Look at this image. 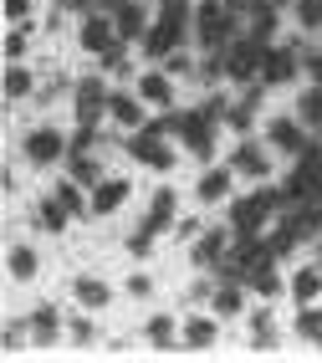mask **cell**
I'll list each match as a JSON object with an SVG mask.
<instances>
[{
	"label": "cell",
	"mask_w": 322,
	"mask_h": 363,
	"mask_svg": "<svg viewBox=\"0 0 322 363\" xmlns=\"http://www.w3.org/2000/svg\"><path fill=\"white\" fill-rule=\"evenodd\" d=\"M194 41L205 46V52H226L235 41V16L226 0H205V6H194Z\"/></svg>",
	"instance_id": "cell-1"
},
{
	"label": "cell",
	"mask_w": 322,
	"mask_h": 363,
	"mask_svg": "<svg viewBox=\"0 0 322 363\" xmlns=\"http://www.w3.org/2000/svg\"><path fill=\"white\" fill-rule=\"evenodd\" d=\"M282 205H287V200H282V189H256V195L235 200V210H231V230H235V235H261L266 215H271V210H282Z\"/></svg>",
	"instance_id": "cell-2"
},
{
	"label": "cell",
	"mask_w": 322,
	"mask_h": 363,
	"mask_svg": "<svg viewBox=\"0 0 322 363\" xmlns=\"http://www.w3.org/2000/svg\"><path fill=\"white\" fill-rule=\"evenodd\" d=\"M164 118H159V123H143V128H133V138H128V154L138 159V164H148V169H159V174H164V169H174V149H169V143H164Z\"/></svg>",
	"instance_id": "cell-3"
},
{
	"label": "cell",
	"mask_w": 322,
	"mask_h": 363,
	"mask_svg": "<svg viewBox=\"0 0 322 363\" xmlns=\"http://www.w3.org/2000/svg\"><path fill=\"white\" fill-rule=\"evenodd\" d=\"M220 57H226V77H231V82H251V77H261L266 41H256V36H235Z\"/></svg>",
	"instance_id": "cell-4"
},
{
	"label": "cell",
	"mask_w": 322,
	"mask_h": 363,
	"mask_svg": "<svg viewBox=\"0 0 322 363\" xmlns=\"http://www.w3.org/2000/svg\"><path fill=\"white\" fill-rule=\"evenodd\" d=\"M72 103H77V123L97 128V118L108 113V87L97 77H82V82H72Z\"/></svg>",
	"instance_id": "cell-5"
},
{
	"label": "cell",
	"mask_w": 322,
	"mask_h": 363,
	"mask_svg": "<svg viewBox=\"0 0 322 363\" xmlns=\"http://www.w3.org/2000/svg\"><path fill=\"white\" fill-rule=\"evenodd\" d=\"M108 16H113V26H118L123 41H143V31H148L143 0H108Z\"/></svg>",
	"instance_id": "cell-6"
},
{
	"label": "cell",
	"mask_w": 322,
	"mask_h": 363,
	"mask_svg": "<svg viewBox=\"0 0 322 363\" xmlns=\"http://www.w3.org/2000/svg\"><path fill=\"white\" fill-rule=\"evenodd\" d=\"M179 138H184V149H189L194 159H210V149H215V123H210L205 113H184Z\"/></svg>",
	"instance_id": "cell-7"
},
{
	"label": "cell",
	"mask_w": 322,
	"mask_h": 363,
	"mask_svg": "<svg viewBox=\"0 0 322 363\" xmlns=\"http://www.w3.org/2000/svg\"><path fill=\"white\" fill-rule=\"evenodd\" d=\"M266 138L271 143H277V149L282 154H302L307 149V123H302V118H271V123H266Z\"/></svg>",
	"instance_id": "cell-8"
},
{
	"label": "cell",
	"mask_w": 322,
	"mask_h": 363,
	"mask_svg": "<svg viewBox=\"0 0 322 363\" xmlns=\"http://www.w3.org/2000/svg\"><path fill=\"white\" fill-rule=\"evenodd\" d=\"M21 149H26V159H31V164H57V159L67 154V138H62L57 128H31Z\"/></svg>",
	"instance_id": "cell-9"
},
{
	"label": "cell",
	"mask_w": 322,
	"mask_h": 363,
	"mask_svg": "<svg viewBox=\"0 0 322 363\" xmlns=\"http://www.w3.org/2000/svg\"><path fill=\"white\" fill-rule=\"evenodd\" d=\"M231 240H235V230H226V225L200 230L194 235V266H220V256L231 251Z\"/></svg>",
	"instance_id": "cell-10"
},
{
	"label": "cell",
	"mask_w": 322,
	"mask_h": 363,
	"mask_svg": "<svg viewBox=\"0 0 322 363\" xmlns=\"http://www.w3.org/2000/svg\"><path fill=\"white\" fill-rule=\"evenodd\" d=\"M292 77H296V52H292V46H266V57H261V82L277 87V82H292Z\"/></svg>",
	"instance_id": "cell-11"
},
{
	"label": "cell",
	"mask_w": 322,
	"mask_h": 363,
	"mask_svg": "<svg viewBox=\"0 0 322 363\" xmlns=\"http://www.w3.org/2000/svg\"><path fill=\"white\" fill-rule=\"evenodd\" d=\"M179 41H184V31L169 26V21H159V26L143 31V57H148V62H164L169 52H179Z\"/></svg>",
	"instance_id": "cell-12"
},
{
	"label": "cell",
	"mask_w": 322,
	"mask_h": 363,
	"mask_svg": "<svg viewBox=\"0 0 322 363\" xmlns=\"http://www.w3.org/2000/svg\"><path fill=\"white\" fill-rule=\"evenodd\" d=\"M77 36H82V46H87V52H97V57H103L108 46L118 41V26H113V16H97V11H92V16H82V31H77Z\"/></svg>",
	"instance_id": "cell-13"
},
{
	"label": "cell",
	"mask_w": 322,
	"mask_h": 363,
	"mask_svg": "<svg viewBox=\"0 0 322 363\" xmlns=\"http://www.w3.org/2000/svg\"><path fill=\"white\" fill-rule=\"evenodd\" d=\"M174 220H179V215H174V189L159 184V189H154V205L143 210V230H154V235H159V230H169Z\"/></svg>",
	"instance_id": "cell-14"
},
{
	"label": "cell",
	"mask_w": 322,
	"mask_h": 363,
	"mask_svg": "<svg viewBox=\"0 0 322 363\" xmlns=\"http://www.w3.org/2000/svg\"><path fill=\"white\" fill-rule=\"evenodd\" d=\"M231 169H235V174H245V179H266V174H271V159H266L261 143H235Z\"/></svg>",
	"instance_id": "cell-15"
},
{
	"label": "cell",
	"mask_w": 322,
	"mask_h": 363,
	"mask_svg": "<svg viewBox=\"0 0 322 363\" xmlns=\"http://www.w3.org/2000/svg\"><path fill=\"white\" fill-rule=\"evenodd\" d=\"M57 337H62V318H57L52 302H41V307L31 312V343H36V348H52Z\"/></svg>",
	"instance_id": "cell-16"
},
{
	"label": "cell",
	"mask_w": 322,
	"mask_h": 363,
	"mask_svg": "<svg viewBox=\"0 0 322 363\" xmlns=\"http://www.w3.org/2000/svg\"><path fill=\"white\" fill-rule=\"evenodd\" d=\"M108 118L118 128H143V98H133V92H113V98H108Z\"/></svg>",
	"instance_id": "cell-17"
},
{
	"label": "cell",
	"mask_w": 322,
	"mask_h": 363,
	"mask_svg": "<svg viewBox=\"0 0 322 363\" xmlns=\"http://www.w3.org/2000/svg\"><path fill=\"white\" fill-rule=\"evenodd\" d=\"M138 98L154 103V108H174V82H169V72H143L138 77Z\"/></svg>",
	"instance_id": "cell-18"
},
{
	"label": "cell",
	"mask_w": 322,
	"mask_h": 363,
	"mask_svg": "<svg viewBox=\"0 0 322 363\" xmlns=\"http://www.w3.org/2000/svg\"><path fill=\"white\" fill-rule=\"evenodd\" d=\"M128 200V179H97L92 184V215H113Z\"/></svg>",
	"instance_id": "cell-19"
},
{
	"label": "cell",
	"mask_w": 322,
	"mask_h": 363,
	"mask_svg": "<svg viewBox=\"0 0 322 363\" xmlns=\"http://www.w3.org/2000/svg\"><path fill=\"white\" fill-rule=\"evenodd\" d=\"M210 307H215V318H240V312H245V292H240V281H226V286H215Z\"/></svg>",
	"instance_id": "cell-20"
},
{
	"label": "cell",
	"mask_w": 322,
	"mask_h": 363,
	"mask_svg": "<svg viewBox=\"0 0 322 363\" xmlns=\"http://www.w3.org/2000/svg\"><path fill=\"white\" fill-rule=\"evenodd\" d=\"M72 297H77L82 307H108L113 302V292H108V281H97V277H77V281H72Z\"/></svg>",
	"instance_id": "cell-21"
},
{
	"label": "cell",
	"mask_w": 322,
	"mask_h": 363,
	"mask_svg": "<svg viewBox=\"0 0 322 363\" xmlns=\"http://www.w3.org/2000/svg\"><path fill=\"white\" fill-rule=\"evenodd\" d=\"M296 118H302V123L322 138V82H312V87L302 92V103H296Z\"/></svg>",
	"instance_id": "cell-22"
},
{
	"label": "cell",
	"mask_w": 322,
	"mask_h": 363,
	"mask_svg": "<svg viewBox=\"0 0 322 363\" xmlns=\"http://www.w3.org/2000/svg\"><path fill=\"white\" fill-rule=\"evenodd\" d=\"M36 220H41V230H52V235H57V230H67V225H72V210L52 195V200H41V205H36Z\"/></svg>",
	"instance_id": "cell-23"
},
{
	"label": "cell",
	"mask_w": 322,
	"mask_h": 363,
	"mask_svg": "<svg viewBox=\"0 0 322 363\" xmlns=\"http://www.w3.org/2000/svg\"><path fill=\"white\" fill-rule=\"evenodd\" d=\"M271 31H277V0H256L251 6V36L271 41Z\"/></svg>",
	"instance_id": "cell-24"
},
{
	"label": "cell",
	"mask_w": 322,
	"mask_h": 363,
	"mask_svg": "<svg viewBox=\"0 0 322 363\" xmlns=\"http://www.w3.org/2000/svg\"><path fill=\"white\" fill-rule=\"evenodd\" d=\"M231 174H235V169H210V174L200 179V200H205V205L226 200V195H231Z\"/></svg>",
	"instance_id": "cell-25"
},
{
	"label": "cell",
	"mask_w": 322,
	"mask_h": 363,
	"mask_svg": "<svg viewBox=\"0 0 322 363\" xmlns=\"http://www.w3.org/2000/svg\"><path fill=\"white\" fill-rule=\"evenodd\" d=\"M245 286H251L256 297H266V302H271V297L282 292V277L271 272V261H266V266H251V277H245Z\"/></svg>",
	"instance_id": "cell-26"
},
{
	"label": "cell",
	"mask_w": 322,
	"mask_h": 363,
	"mask_svg": "<svg viewBox=\"0 0 322 363\" xmlns=\"http://www.w3.org/2000/svg\"><path fill=\"white\" fill-rule=\"evenodd\" d=\"M317 292H322V272H317V266H302V272L292 277V297L307 307V302H312Z\"/></svg>",
	"instance_id": "cell-27"
},
{
	"label": "cell",
	"mask_w": 322,
	"mask_h": 363,
	"mask_svg": "<svg viewBox=\"0 0 322 363\" xmlns=\"http://www.w3.org/2000/svg\"><path fill=\"white\" fill-rule=\"evenodd\" d=\"M184 343H189L194 353L215 348V323H210V318H189V323H184Z\"/></svg>",
	"instance_id": "cell-28"
},
{
	"label": "cell",
	"mask_w": 322,
	"mask_h": 363,
	"mask_svg": "<svg viewBox=\"0 0 322 363\" xmlns=\"http://www.w3.org/2000/svg\"><path fill=\"white\" fill-rule=\"evenodd\" d=\"M31 92H36L31 72L21 67V62H11V72H6V98H11V103H21V98H31Z\"/></svg>",
	"instance_id": "cell-29"
},
{
	"label": "cell",
	"mask_w": 322,
	"mask_h": 363,
	"mask_svg": "<svg viewBox=\"0 0 322 363\" xmlns=\"http://www.w3.org/2000/svg\"><path fill=\"white\" fill-rule=\"evenodd\" d=\"M36 272H41L36 251H31V246H16V251H11V277H16V281H31Z\"/></svg>",
	"instance_id": "cell-30"
},
{
	"label": "cell",
	"mask_w": 322,
	"mask_h": 363,
	"mask_svg": "<svg viewBox=\"0 0 322 363\" xmlns=\"http://www.w3.org/2000/svg\"><path fill=\"white\" fill-rule=\"evenodd\" d=\"M143 337H148L154 348H174V323H169L164 312H159V318H148V323H143Z\"/></svg>",
	"instance_id": "cell-31"
},
{
	"label": "cell",
	"mask_w": 322,
	"mask_h": 363,
	"mask_svg": "<svg viewBox=\"0 0 322 363\" xmlns=\"http://www.w3.org/2000/svg\"><path fill=\"white\" fill-rule=\"evenodd\" d=\"M251 333H256V348H277V333H271V307H256L251 312Z\"/></svg>",
	"instance_id": "cell-32"
},
{
	"label": "cell",
	"mask_w": 322,
	"mask_h": 363,
	"mask_svg": "<svg viewBox=\"0 0 322 363\" xmlns=\"http://www.w3.org/2000/svg\"><path fill=\"white\" fill-rule=\"evenodd\" d=\"M57 200H62V205H67L72 215H92V205L82 200V189H77V179H62V184H57Z\"/></svg>",
	"instance_id": "cell-33"
},
{
	"label": "cell",
	"mask_w": 322,
	"mask_h": 363,
	"mask_svg": "<svg viewBox=\"0 0 322 363\" xmlns=\"http://www.w3.org/2000/svg\"><path fill=\"white\" fill-rule=\"evenodd\" d=\"M159 21H169V26H179V31H189V21H194V11H189V0H164V11H159Z\"/></svg>",
	"instance_id": "cell-34"
},
{
	"label": "cell",
	"mask_w": 322,
	"mask_h": 363,
	"mask_svg": "<svg viewBox=\"0 0 322 363\" xmlns=\"http://www.w3.org/2000/svg\"><path fill=\"white\" fill-rule=\"evenodd\" d=\"M72 179H77V184H97V179H103V169H97L92 154H72Z\"/></svg>",
	"instance_id": "cell-35"
},
{
	"label": "cell",
	"mask_w": 322,
	"mask_h": 363,
	"mask_svg": "<svg viewBox=\"0 0 322 363\" xmlns=\"http://www.w3.org/2000/svg\"><path fill=\"white\" fill-rule=\"evenodd\" d=\"M103 72H128V41H123V36L103 52Z\"/></svg>",
	"instance_id": "cell-36"
},
{
	"label": "cell",
	"mask_w": 322,
	"mask_h": 363,
	"mask_svg": "<svg viewBox=\"0 0 322 363\" xmlns=\"http://www.w3.org/2000/svg\"><path fill=\"white\" fill-rule=\"evenodd\" d=\"M296 333L307 337V343H322V312H312V307H302V318H296Z\"/></svg>",
	"instance_id": "cell-37"
},
{
	"label": "cell",
	"mask_w": 322,
	"mask_h": 363,
	"mask_svg": "<svg viewBox=\"0 0 322 363\" xmlns=\"http://www.w3.org/2000/svg\"><path fill=\"white\" fill-rule=\"evenodd\" d=\"M296 21L307 31H322V0H296Z\"/></svg>",
	"instance_id": "cell-38"
},
{
	"label": "cell",
	"mask_w": 322,
	"mask_h": 363,
	"mask_svg": "<svg viewBox=\"0 0 322 363\" xmlns=\"http://www.w3.org/2000/svg\"><path fill=\"white\" fill-rule=\"evenodd\" d=\"M194 77H200L205 87H215L220 77H226V57H205L200 67H194Z\"/></svg>",
	"instance_id": "cell-39"
},
{
	"label": "cell",
	"mask_w": 322,
	"mask_h": 363,
	"mask_svg": "<svg viewBox=\"0 0 322 363\" xmlns=\"http://www.w3.org/2000/svg\"><path fill=\"white\" fill-rule=\"evenodd\" d=\"M164 67H169V77H184V72H194V62H189L184 52H169V57H164Z\"/></svg>",
	"instance_id": "cell-40"
},
{
	"label": "cell",
	"mask_w": 322,
	"mask_h": 363,
	"mask_svg": "<svg viewBox=\"0 0 322 363\" xmlns=\"http://www.w3.org/2000/svg\"><path fill=\"white\" fill-rule=\"evenodd\" d=\"M148 246H154V230H143V225H138V230L128 235V251H133V256H148Z\"/></svg>",
	"instance_id": "cell-41"
},
{
	"label": "cell",
	"mask_w": 322,
	"mask_h": 363,
	"mask_svg": "<svg viewBox=\"0 0 322 363\" xmlns=\"http://www.w3.org/2000/svg\"><path fill=\"white\" fill-rule=\"evenodd\" d=\"M205 118H210V123H220V118H226L231 108H226V98H220V92H210V98H205V108H200Z\"/></svg>",
	"instance_id": "cell-42"
},
{
	"label": "cell",
	"mask_w": 322,
	"mask_h": 363,
	"mask_svg": "<svg viewBox=\"0 0 322 363\" xmlns=\"http://www.w3.org/2000/svg\"><path fill=\"white\" fill-rule=\"evenodd\" d=\"M6 57H11V62L26 57V31H11V36H6Z\"/></svg>",
	"instance_id": "cell-43"
},
{
	"label": "cell",
	"mask_w": 322,
	"mask_h": 363,
	"mask_svg": "<svg viewBox=\"0 0 322 363\" xmlns=\"http://www.w3.org/2000/svg\"><path fill=\"white\" fill-rule=\"evenodd\" d=\"M67 333H72V343H92V323H87V318H72Z\"/></svg>",
	"instance_id": "cell-44"
},
{
	"label": "cell",
	"mask_w": 322,
	"mask_h": 363,
	"mask_svg": "<svg viewBox=\"0 0 322 363\" xmlns=\"http://www.w3.org/2000/svg\"><path fill=\"white\" fill-rule=\"evenodd\" d=\"M31 16V0H6V21H26Z\"/></svg>",
	"instance_id": "cell-45"
},
{
	"label": "cell",
	"mask_w": 322,
	"mask_h": 363,
	"mask_svg": "<svg viewBox=\"0 0 322 363\" xmlns=\"http://www.w3.org/2000/svg\"><path fill=\"white\" fill-rule=\"evenodd\" d=\"M128 292H133V297H148V292H154V281H148L143 272H133V277H128Z\"/></svg>",
	"instance_id": "cell-46"
},
{
	"label": "cell",
	"mask_w": 322,
	"mask_h": 363,
	"mask_svg": "<svg viewBox=\"0 0 322 363\" xmlns=\"http://www.w3.org/2000/svg\"><path fill=\"white\" fill-rule=\"evenodd\" d=\"M210 297H215L210 281H194V286H189V302H210Z\"/></svg>",
	"instance_id": "cell-47"
},
{
	"label": "cell",
	"mask_w": 322,
	"mask_h": 363,
	"mask_svg": "<svg viewBox=\"0 0 322 363\" xmlns=\"http://www.w3.org/2000/svg\"><path fill=\"white\" fill-rule=\"evenodd\" d=\"M62 87H67V77H52V82H46V87H41V98H46V103H52V98H57V92H62Z\"/></svg>",
	"instance_id": "cell-48"
},
{
	"label": "cell",
	"mask_w": 322,
	"mask_h": 363,
	"mask_svg": "<svg viewBox=\"0 0 322 363\" xmlns=\"http://www.w3.org/2000/svg\"><path fill=\"white\" fill-rule=\"evenodd\" d=\"M307 72H312V77H317V82H322V46H317V52H312V57H307Z\"/></svg>",
	"instance_id": "cell-49"
},
{
	"label": "cell",
	"mask_w": 322,
	"mask_h": 363,
	"mask_svg": "<svg viewBox=\"0 0 322 363\" xmlns=\"http://www.w3.org/2000/svg\"><path fill=\"white\" fill-rule=\"evenodd\" d=\"M174 230H179L184 240H194V235H200V225H194V220H174Z\"/></svg>",
	"instance_id": "cell-50"
},
{
	"label": "cell",
	"mask_w": 322,
	"mask_h": 363,
	"mask_svg": "<svg viewBox=\"0 0 322 363\" xmlns=\"http://www.w3.org/2000/svg\"><path fill=\"white\" fill-rule=\"evenodd\" d=\"M226 6H245V0H226Z\"/></svg>",
	"instance_id": "cell-51"
},
{
	"label": "cell",
	"mask_w": 322,
	"mask_h": 363,
	"mask_svg": "<svg viewBox=\"0 0 322 363\" xmlns=\"http://www.w3.org/2000/svg\"><path fill=\"white\" fill-rule=\"evenodd\" d=\"M277 6H282V0H277Z\"/></svg>",
	"instance_id": "cell-52"
}]
</instances>
